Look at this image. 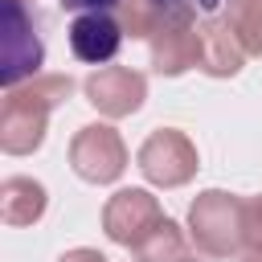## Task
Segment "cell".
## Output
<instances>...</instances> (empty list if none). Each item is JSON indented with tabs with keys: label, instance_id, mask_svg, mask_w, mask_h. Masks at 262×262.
Returning <instances> with one entry per match:
<instances>
[{
	"label": "cell",
	"instance_id": "obj_1",
	"mask_svg": "<svg viewBox=\"0 0 262 262\" xmlns=\"http://www.w3.org/2000/svg\"><path fill=\"white\" fill-rule=\"evenodd\" d=\"M70 45L82 61H106L119 49V25L111 16H78L70 25Z\"/></svg>",
	"mask_w": 262,
	"mask_h": 262
},
{
	"label": "cell",
	"instance_id": "obj_2",
	"mask_svg": "<svg viewBox=\"0 0 262 262\" xmlns=\"http://www.w3.org/2000/svg\"><path fill=\"white\" fill-rule=\"evenodd\" d=\"M70 8H86V4H115V0H66Z\"/></svg>",
	"mask_w": 262,
	"mask_h": 262
},
{
	"label": "cell",
	"instance_id": "obj_3",
	"mask_svg": "<svg viewBox=\"0 0 262 262\" xmlns=\"http://www.w3.org/2000/svg\"><path fill=\"white\" fill-rule=\"evenodd\" d=\"M201 4H217V0H201Z\"/></svg>",
	"mask_w": 262,
	"mask_h": 262
}]
</instances>
